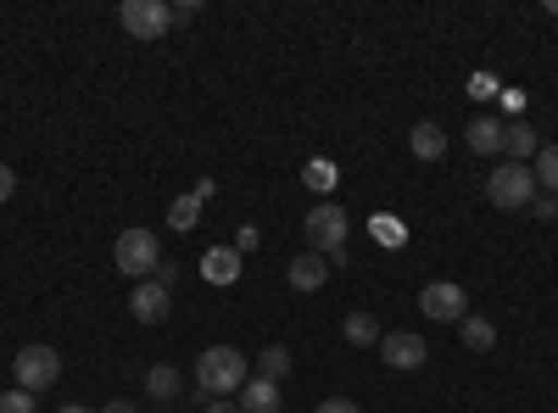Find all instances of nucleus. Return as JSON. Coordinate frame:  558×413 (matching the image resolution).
Here are the masks:
<instances>
[{
	"instance_id": "dca6fc26",
	"label": "nucleus",
	"mask_w": 558,
	"mask_h": 413,
	"mask_svg": "<svg viewBox=\"0 0 558 413\" xmlns=\"http://www.w3.org/2000/svg\"><path fill=\"white\" fill-rule=\"evenodd\" d=\"M184 391V375L173 369V363H157V369H146V397H157V402H173Z\"/></svg>"
},
{
	"instance_id": "9b49d317",
	"label": "nucleus",
	"mask_w": 558,
	"mask_h": 413,
	"mask_svg": "<svg viewBox=\"0 0 558 413\" xmlns=\"http://www.w3.org/2000/svg\"><path fill=\"white\" fill-rule=\"evenodd\" d=\"M542 141H536V129L531 123H502V162H536Z\"/></svg>"
},
{
	"instance_id": "2eb2a0df",
	"label": "nucleus",
	"mask_w": 558,
	"mask_h": 413,
	"mask_svg": "<svg viewBox=\"0 0 558 413\" xmlns=\"http://www.w3.org/2000/svg\"><path fill=\"white\" fill-rule=\"evenodd\" d=\"M202 274L213 286H229V280H241V257L229 252V246H213L207 257H202Z\"/></svg>"
},
{
	"instance_id": "ddd939ff",
	"label": "nucleus",
	"mask_w": 558,
	"mask_h": 413,
	"mask_svg": "<svg viewBox=\"0 0 558 413\" xmlns=\"http://www.w3.org/2000/svg\"><path fill=\"white\" fill-rule=\"evenodd\" d=\"M463 141H470V151H481V157H502V118H475L470 129H463Z\"/></svg>"
},
{
	"instance_id": "a878e982",
	"label": "nucleus",
	"mask_w": 558,
	"mask_h": 413,
	"mask_svg": "<svg viewBox=\"0 0 558 413\" xmlns=\"http://www.w3.org/2000/svg\"><path fill=\"white\" fill-rule=\"evenodd\" d=\"M313 413H363V408H357L352 397H330V402H318Z\"/></svg>"
},
{
	"instance_id": "39448f33",
	"label": "nucleus",
	"mask_w": 558,
	"mask_h": 413,
	"mask_svg": "<svg viewBox=\"0 0 558 413\" xmlns=\"http://www.w3.org/2000/svg\"><path fill=\"white\" fill-rule=\"evenodd\" d=\"M57 375H62V352L57 347H45V341H34V347H23L17 357H12V380L23 386V391H45V386H57Z\"/></svg>"
},
{
	"instance_id": "bb28decb",
	"label": "nucleus",
	"mask_w": 558,
	"mask_h": 413,
	"mask_svg": "<svg viewBox=\"0 0 558 413\" xmlns=\"http://www.w3.org/2000/svg\"><path fill=\"white\" fill-rule=\"evenodd\" d=\"M202 17V0H173V23H191Z\"/></svg>"
},
{
	"instance_id": "412c9836",
	"label": "nucleus",
	"mask_w": 558,
	"mask_h": 413,
	"mask_svg": "<svg viewBox=\"0 0 558 413\" xmlns=\"http://www.w3.org/2000/svg\"><path fill=\"white\" fill-rule=\"evenodd\" d=\"M531 173H536V191L558 196V146H542L536 162H531Z\"/></svg>"
},
{
	"instance_id": "f3484780",
	"label": "nucleus",
	"mask_w": 558,
	"mask_h": 413,
	"mask_svg": "<svg viewBox=\"0 0 558 413\" xmlns=\"http://www.w3.org/2000/svg\"><path fill=\"white\" fill-rule=\"evenodd\" d=\"M458 341L470 347V352H492V347H497V330L486 325V318H475V313H463V318H458Z\"/></svg>"
},
{
	"instance_id": "4468645a",
	"label": "nucleus",
	"mask_w": 558,
	"mask_h": 413,
	"mask_svg": "<svg viewBox=\"0 0 558 413\" xmlns=\"http://www.w3.org/2000/svg\"><path fill=\"white\" fill-rule=\"evenodd\" d=\"M235 408H241V413H279V386H274V380H257V375H252V380L241 386Z\"/></svg>"
},
{
	"instance_id": "c85d7f7f",
	"label": "nucleus",
	"mask_w": 558,
	"mask_h": 413,
	"mask_svg": "<svg viewBox=\"0 0 558 413\" xmlns=\"http://www.w3.org/2000/svg\"><path fill=\"white\" fill-rule=\"evenodd\" d=\"M207 413H241L235 402H223V397H207Z\"/></svg>"
},
{
	"instance_id": "4be33fe9",
	"label": "nucleus",
	"mask_w": 558,
	"mask_h": 413,
	"mask_svg": "<svg viewBox=\"0 0 558 413\" xmlns=\"http://www.w3.org/2000/svg\"><path fill=\"white\" fill-rule=\"evenodd\" d=\"M302 185L318 191V196H330V191H336V162H330V157H313V162L302 168Z\"/></svg>"
},
{
	"instance_id": "a211bd4d",
	"label": "nucleus",
	"mask_w": 558,
	"mask_h": 413,
	"mask_svg": "<svg viewBox=\"0 0 558 413\" xmlns=\"http://www.w3.org/2000/svg\"><path fill=\"white\" fill-rule=\"evenodd\" d=\"M252 375L279 386V380L291 375V352H286V347H263V352H257V363H252Z\"/></svg>"
},
{
	"instance_id": "cd10ccee",
	"label": "nucleus",
	"mask_w": 558,
	"mask_h": 413,
	"mask_svg": "<svg viewBox=\"0 0 558 413\" xmlns=\"http://www.w3.org/2000/svg\"><path fill=\"white\" fill-rule=\"evenodd\" d=\"M12 191H17V173L0 162V202H12Z\"/></svg>"
},
{
	"instance_id": "b1692460",
	"label": "nucleus",
	"mask_w": 558,
	"mask_h": 413,
	"mask_svg": "<svg viewBox=\"0 0 558 413\" xmlns=\"http://www.w3.org/2000/svg\"><path fill=\"white\" fill-rule=\"evenodd\" d=\"M151 280H157L162 291H173V286H179V263H168V257H162V263H157V274H151Z\"/></svg>"
},
{
	"instance_id": "c756f323",
	"label": "nucleus",
	"mask_w": 558,
	"mask_h": 413,
	"mask_svg": "<svg viewBox=\"0 0 558 413\" xmlns=\"http://www.w3.org/2000/svg\"><path fill=\"white\" fill-rule=\"evenodd\" d=\"M101 413H140V408H134V402H107Z\"/></svg>"
},
{
	"instance_id": "9d476101",
	"label": "nucleus",
	"mask_w": 558,
	"mask_h": 413,
	"mask_svg": "<svg viewBox=\"0 0 558 413\" xmlns=\"http://www.w3.org/2000/svg\"><path fill=\"white\" fill-rule=\"evenodd\" d=\"M408 151H413L418 162H436V157L447 151V129H441L436 118H418V123L408 129Z\"/></svg>"
},
{
	"instance_id": "5701e85b",
	"label": "nucleus",
	"mask_w": 558,
	"mask_h": 413,
	"mask_svg": "<svg viewBox=\"0 0 558 413\" xmlns=\"http://www.w3.org/2000/svg\"><path fill=\"white\" fill-rule=\"evenodd\" d=\"M0 413H39V402H34V391H23V386H12L7 397H0Z\"/></svg>"
},
{
	"instance_id": "423d86ee",
	"label": "nucleus",
	"mask_w": 558,
	"mask_h": 413,
	"mask_svg": "<svg viewBox=\"0 0 558 413\" xmlns=\"http://www.w3.org/2000/svg\"><path fill=\"white\" fill-rule=\"evenodd\" d=\"M118 23L134 34V39H162L168 28H173V7L168 0H123V12H118Z\"/></svg>"
},
{
	"instance_id": "7ed1b4c3",
	"label": "nucleus",
	"mask_w": 558,
	"mask_h": 413,
	"mask_svg": "<svg viewBox=\"0 0 558 413\" xmlns=\"http://www.w3.org/2000/svg\"><path fill=\"white\" fill-rule=\"evenodd\" d=\"M112 257H118V268L129 274V280L140 286V280H151V274H157V263H162V241L151 235L146 223H134V229H123V235H118Z\"/></svg>"
},
{
	"instance_id": "aec40b11",
	"label": "nucleus",
	"mask_w": 558,
	"mask_h": 413,
	"mask_svg": "<svg viewBox=\"0 0 558 413\" xmlns=\"http://www.w3.org/2000/svg\"><path fill=\"white\" fill-rule=\"evenodd\" d=\"M196 223H202V196H179L168 207V229H179V235H191Z\"/></svg>"
},
{
	"instance_id": "393cba45",
	"label": "nucleus",
	"mask_w": 558,
	"mask_h": 413,
	"mask_svg": "<svg viewBox=\"0 0 558 413\" xmlns=\"http://www.w3.org/2000/svg\"><path fill=\"white\" fill-rule=\"evenodd\" d=\"M531 212H536V223H553V218H558V196H536Z\"/></svg>"
},
{
	"instance_id": "1a4fd4ad",
	"label": "nucleus",
	"mask_w": 558,
	"mask_h": 413,
	"mask_svg": "<svg viewBox=\"0 0 558 413\" xmlns=\"http://www.w3.org/2000/svg\"><path fill=\"white\" fill-rule=\"evenodd\" d=\"M129 313L140 318V325H162V318L173 313V291H162L157 280H140L134 296H129Z\"/></svg>"
},
{
	"instance_id": "20e7f679",
	"label": "nucleus",
	"mask_w": 558,
	"mask_h": 413,
	"mask_svg": "<svg viewBox=\"0 0 558 413\" xmlns=\"http://www.w3.org/2000/svg\"><path fill=\"white\" fill-rule=\"evenodd\" d=\"M302 229H307V246H313L318 257H341V252H347V207H341V202H318V207L302 218Z\"/></svg>"
},
{
	"instance_id": "f8f14e48",
	"label": "nucleus",
	"mask_w": 558,
	"mask_h": 413,
	"mask_svg": "<svg viewBox=\"0 0 558 413\" xmlns=\"http://www.w3.org/2000/svg\"><path fill=\"white\" fill-rule=\"evenodd\" d=\"M286 280H291L296 291H318L324 280H330V257H318V252H302V257H291Z\"/></svg>"
},
{
	"instance_id": "f257e3e1",
	"label": "nucleus",
	"mask_w": 558,
	"mask_h": 413,
	"mask_svg": "<svg viewBox=\"0 0 558 413\" xmlns=\"http://www.w3.org/2000/svg\"><path fill=\"white\" fill-rule=\"evenodd\" d=\"M252 380V363H246V352L241 347H207L202 357H196V391L202 397H241V386Z\"/></svg>"
},
{
	"instance_id": "f03ea898",
	"label": "nucleus",
	"mask_w": 558,
	"mask_h": 413,
	"mask_svg": "<svg viewBox=\"0 0 558 413\" xmlns=\"http://www.w3.org/2000/svg\"><path fill=\"white\" fill-rule=\"evenodd\" d=\"M486 202L502 207V212L531 207V202H536V173H531L525 162H497V168L486 173Z\"/></svg>"
},
{
	"instance_id": "6e6552de",
	"label": "nucleus",
	"mask_w": 558,
	"mask_h": 413,
	"mask_svg": "<svg viewBox=\"0 0 558 413\" xmlns=\"http://www.w3.org/2000/svg\"><path fill=\"white\" fill-rule=\"evenodd\" d=\"M380 357L408 375V369H425L430 347H425V336H413V330H391V336H380Z\"/></svg>"
},
{
	"instance_id": "7c9ffc66",
	"label": "nucleus",
	"mask_w": 558,
	"mask_h": 413,
	"mask_svg": "<svg viewBox=\"0 0 558 413\" xmlns=\"http://www.w3.org/2000/svg\"><path fill=\"white\" fill-rule=\"evenodd\" d=\"M57 413H96V408H84V402H68V408H57Z\"/></svg>"
},
{
	"instance_id": "6ab92c4d",
	"label": "nucleus",
	"mask_w": 558,
	"mask_h": 413,
	"mask_svg": "<svg viewBox=\"0 0 558 413\" xmlns=\"http://www.w3.org/2000/svg\"><path fill=\"white\" fill-rule=\"evenodd\" d=\"M341 336H347L352 347H380V318H375V313H347Z\"/></svg>"
},
{
	"instance_id": "0eeeda50",
	"label": "nucleus",
	"mask_w": 558,
	"mask_h": 413,
	"mask_svg": "<svg viewBox=\"0 0 558 413\" xmlns=\"http://www.w3.org/2000/svg\"><path fill=\"white\" fill-rule=\"evenodd\" d=\"M418 313L436 318V325H458V318L470 313V291H463L458 280H430L425 291H418Z\"/></svg>"
}]
</instances>
